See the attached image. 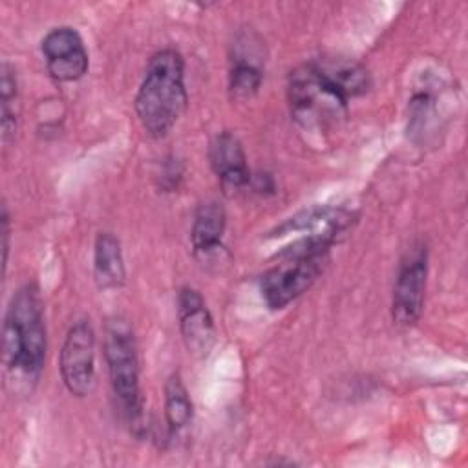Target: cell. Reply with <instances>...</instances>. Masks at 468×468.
Here are the masks:
<instances>
[{
  "instance_id": "1",
  "label": "cell",
  "mask_w": 468,
  "mask_h": 468,
  "mask_svg": "<svg viewBox=\"0 0 468 468\" xmlns=\"http://www.w3.org/2000/svg\"><path fill=\"white\" fill-rule=\"evenodd\" d=\"M188 102L185 88V60L176 49L157 51L144 69L135 95V112L144 132L165 137L181 119Z\"/></svg>"
},
{
  "instance_id": "2",
  "label": "cell",
  "mask_w": 468,
  "mask_h": 468,
  "mask_svg": "<svg viewBox=\"0 0 468 468\" xmlns=\"http://www.w3.org/2000/svg\"><path fill=\"white\" fill-rule=\"evenodd\" d=\"M46 347L42 298L37 285L26 283L13 294L4 320V364L11 380L22 377L37 382L44 367Z\"/></svg>"
},
{
  "instance_id": "3",
  "label": "cell",
  "mask_w": 468,
  "mask_h": 468,
  "mask_svg": "<svg viewBox=\"0 0 468 468\" xmlns=\"http://www.w3.org/2000/svg\"><path fill=\"white\" fill-rule=\"evenodd\" d=\"M335 232L303 234L276 254V263L261 276V296L271 309H283L302 296L322 274Z\"/></svg>"
},
{
  "instance_id": "4",
  "label": "cell",
  "mask_w": 468,
  "mask_h": 468,
  "mask_svg": "<svg viewBox=\"0 0 468 468\" xmlns=\"http://www.w3.org/2000/svg\"><path fill=\"white\" fill-rule=\"evenodd\" d=\"M287 97L294 121L307 130L327 132L347 115V99L314 62L291 71Z\"/></svg>"
},
{
  "instance_id": "5",
  "label": "cell",
  "mask_w": 468,
  "mask_h": 468,
  "mask_svg": "<svg viewBox=\"0 0 468 468\" xmlns=\"http://www.w3.org/2000/svg\"><path fill=\"white\" fill-rule=\"evenodd\" d=\"M104 358L112 391L119 410L133 430L143 424V397L139 388V355L132 327L122 318H113L104 333Z\"/></svg>"
},
{
  "instance_id": "6",
  "label": "cell",
  "mask_w": 468,
  "mask_h": 468,
  "mask_svg": "<svg viewBox=\"0 0 468 468\" xmlns=\"http://www.w3.org/2000/svg\"><path fill=\"white\" fill-rule=\"evenodd\" d=\"M62 382L75 397H88L95 388V333L90 322H75L62 344L58 360Z\"/></svg>"
},
{
  "instance_id": "7",
  "label": "cell",
  "mask_w": 468,
  "mask_h": 468,
  "mask_svg": "<svg viewBox=\"0 0 468 468\" xmlns=\"http://www.w3.org/2000/svg\"><path fill=\"white\" fill-rule=\"evenodd\" d=\"M428 280V254L424 247L411 249L399 267L393 287L391 316L397 325L410 327L419 322L424 309Z\"/></svg>"
},
{
  "instance_id": "8",
  "label": "cell",
  "mask_w": 468,
  "mask_h": 468,
  "mask_svg": "<svg viewBox=\"0 0 468 468\" xmlns=\"http://www.w3.org/2000/svg\"><path fill=\"white\" fill-rule=\"evenodd\" d=\"M42 55L49 75L58 82L79 80L88 71V51L73 27L51 29L42 40Z\"/></svg>"
},
{
  "instance_id": "9",
  "label": "cell",
  "mask_w": 468,
  "mask_h": 468,
  "mask_svg": "<svg viewBox=\"0 0 468 468\" xmlns=\"http://www.w3.org/2000/svg\"><path fill=\"white\" fill-rule=\"evenodd\" d=\"M177 311L181 335L188 351L197 356L208 355L216 342V327L203 296L192 287H183L177 296Z\"/></svg>"
},
{
  "instance_id": "10",
  "label": "cell",
  "mask_w": 468,
  "mask_h": 468,
  "mask_svg": "<svg viewBox=\"0 0 468 468\" xmlns=\"http://www.w3.org/2000/svg\"><path fill=\"white\" fill-rule=\"evenodd\" d=\"M208 159L225 190L234 192L250 185L252 174L247 166V155L234 133L221 132L216 135L210 143Z\"/></svg>"
},
{
  "instance_id": "11",
  "label": "cell",
  "mask_w": 468,
  "mask_h": 468,
  "mask_svg": "<svg viewBox=\"0 0 468 468\" xmlns=\"http://www.w3.org/2000/svg\"><path fill=\"white\" fill-rule=\"evenodd\" d=\"M353 223V214L344 208L335 207H311L296 216L289 218L283 225H280L274 232V236L291 234V232H307V234H318V232H335L344 234L349 225Z\"/></svg>"
},
{
  "instance_id": "12",
  "label": "cell",
  "mask_w": 468,
  "mask_h": 468,
  "mask_svg": "<svg viewBox=\"0 0 468 468\" xmlns=\"http://www.w3.org/2000/svg\"><path fill=\"white\" fill-rule=\"evenodd\" d=\"M93 278L99 289H119L126 280L124 258L119 238L99 232L93 245Z\"/></svg>"
},
{
  "instance_id": "13",
  "label": "cell",
  "mask_w": 468,
  "mask_h": 468,
  "mask_svg": "<svg viewBox=\"0 0 468 468\" xmlns=\"http://www.w3.org/2000/svg\"><path fill=\"white\" fill-rule=\"evenodd\" d=\"M227 225L225 208L218 201H207L197 207L190 229V241L197 254H208L221 245Z\"/></svg>"
},
{
  "instance_id": "14",
  "label": "cell",
  "mask_w": 468,
  "mask_h": 468,
  "mask_svg": "<svg viewBox=\"0 0 468 468\" xmlns=\"http://www.w3.org/2000/svg\"><path fill=\"white\" fill-rule=\"evenodd\" d=\"M325 79L349 101L351 97L362 95L369 88V73L364 66L353 60H322L314 62Z\"/></svg>"
},
{
  "instance_id": "15",
  "label": "cell",
  "mask_w": 468,
  "mask_h": 468,
  "mask_svg": "<svg viewBox=\"0 0 468 468\" xmlns=\"http://www.w3.org/2000/svg\"><path fill=\"white\" fill-rule=\"evenodd\" d=\"M165 417L170 433H177L192 420V400L179 373H172L165 384Z\"/></svg>"
},
{
  "instance_id": "16",
  "label": "cell",
  "mask_w": 468,
  "mask_h": 468,
  "mask_svg": "<svg viewBox=\"0 0 468 468\" xmlns=\"http://www.w3.org/2000/svg\"><path fill=\"white\" fill-rule=\"evenodd\" d=\"M0 126H2V141L7 143L15 137L16 119H18V86L15 68L9 62H2L0 68Z\"/></svg>"
},
{
  "instance_id": "17",
  "label": "cell",
  "mask_w": 468,
  "mask_h": 468,
  "mask_svg": "<svg viewBox=\"0 0 468 468\" xmlns=\"http://www.w3.org/2000/svg\"><path fill=\"white\" fill-rule=\"evenodd\" d=\"M263 80V73L260 64L243 55H236L232 58V68L229 73V88L234 97L249 99L252 97Z\"/></svg>"
},
{
  "instance_id": "18",
  "label": "cell",
  "mask_w": 468,
  "mask_h": 468,
  "mask_svg": "<svg viewBox=\"0 0 468 468\" xmlns=\"http://www.w3.org/2000/svg\"><path fill=\"white\" fill-rule=\"evenodd\" d=\"M183 170L177 163V159H168L161 170V186L166 190H174L177 186V181L181 179Z\"/></svg>"
},
{
  "instance_id": "19",
  "label": "cell",
  "mask_w": 468,
  "mask_h": 468,
  "mask_svg": "<svg viewBox=\"0 0 468 468\" xmlns=\"http://www.w3.org/2000/svg\"><path fill=\"white\" fill-rule=\"evenodd\" d=\"M7 252H9V216H7V208L2 207V263H4V271L7 265Z\"/></svg>"
}]
</instances>
